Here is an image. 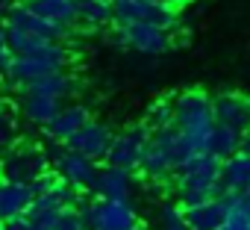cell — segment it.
Masks as SVG:
<instances>
[{"mask_svg": "<svg viewBox=\"0 0 250 230\" xmlns=\"http://www.w3.org/2000/svg\"><path fill=\"white\" fill-rule=\"evenodd\" d=\"M6 27V24H3ZM9 33V47L15 56H24V53H39L50 45V39H42V36H33V33H24V30H15V27H6Z\"/></svg>", "mask_w": 250, "mask_h": 230, "instance_id": "obj_24", "label": "cell"}, {"mask_svg": "<svg viewBox=\"0 0 250 230\" xmlns=\"http://www.w3.org/2000/svg\"><path fill=\"white\" fill-rule=\"evenodd\" d=\"M18 0H0V18H3L6 12H9V6H15Z\"/></svg>", "mask_w": 250, "mask_h": 230, "instance_id": "obj_32", "label": "cell"}, {"mask_svg": "<svg viewBox=\"0 0 250 230\" xmlns=\"http://www.w3.org/2000/svg\"><path fill=\"white\" fill-rule=\"evenodd\" d=\"M136 230H153V227H142V224H139V227H136Z\"/></svg>", "mask_w": 250, "mask_h": 230, "instance_id": "obj_36", "label": "cell"}, {"mask_svg": "<svg viewBox=\"0 0 250 230\" xmlns=\"http://www.w3.org/2000/svg\"><path fill=\"white\" fill-rule=\"evenodd\" d=\"M218 230H250V209L244 207V195L232 209H227V218Z\"/></svg>", "mask_w": 250, "mask_h": 230, "instance_id": "obj_28", "label": "cell"}, {"mask_svg": "<svg viewBox=\"0 0 250 230\" xmlns=\"http://www.w3.org/2000/svg\"><path fill=\"white\" fill-rule=\"evenodd\" d=\"M159 221H162V230H191L183 218V207L180 201H162L159 207Z\"/></svg>", "mask_w": 250, "mask_h": 230, "instance_id": "obj_26", "label": "cell"}, {"mask_svg": "<svg viewBox=\"0 0 250 230\" xmlns=\"http://www.w3.org/2000/svg\"><path fill=\"white\" fill-rule=\"evenodd\" d=\"M12 59H15V53H12V47H9V33H6L3 24H0V77L9 74Z\"/></svg>", "mask_w": 250, "mask_h": 230, "instance_id": "obj_30", "label": "cell"}, {"mask_svg": "<svg viewBox=\"0 0 250 230\" xmlns=\"http://www.w3.org/2000/svg\"><path fill=\"white\" fill-rule=\"evenodd\" d=\"M47 157L53 162V171L62 180H68L80 192H91V183H94V174H97V162L91 157L77 154V151L65 148L62 142H50L47 145Z\"/></svg>", "mask_w": 250, "mask_h": 230, "instance_id": "obj_9", "label": "cell"}, {"mask_svg": "<svg viewBox=\"0 0 250 230\" xmlns=\"http://www.w3.org/2000/svg\"><path fill=\"white\" fill-rule=\"evenodd\" d=\"M115 24H153L162 30H177L180 15L174 6L159 0H112Z\"/></svg>", "mask_w": 250, "mask_h": 230, "instance_id": "obj_7", "label": "cell"}, {"mask_svg": "<svg viewBox=\"0 0 250 230\" xmlns=\"http://www.w3.org/2000/svg\"><path fill=\"white\" fill-rule=\"evenodd\" d=\"M150 139H153V130L147 127V121L130 124L127 130L115 133V139L109 145V154H106V162L121 165V168H130V171H139L142 157H145Z\"/></svg>", "mask_w": 250, "mask_h": 230, "instance_id": "obj_10", "label": "cell"}, {"mask_svg": "<svg viewBox=\"0 0 250 230\" xmlns=\"http://www.w3.org/2000/svg\"><path fill=\"white\" fill-rule=\"evenodd\" d=\"M109 42L118 45V47L147 53V56L165 53L174 45L171 30H162V27H153V24H115L112 33H109Z\"/></svg>", "mask_w": 250, "mask_h": 230, "instance_id": "obj_8", "label": "cell"}, {"mask_svg": "<svg viewBox=\"0 0 250 230\" xmlns=\"http://www.w3.org/2000/svg\"><path fill=\"white\" fill-rule=\"evenodd\" d=\"M241 151H244V154H250V130H244V133H241Z\"/></svg>", "mask_w": 250, "mask_h": 230, "instance_id": "obj_33", "label": "cell"}, {"mask_svg": "<svg viewBox=\"0 0 250 230\" xmlns=\"http://www.w3.org/2000/svg\"><path fill=\"white\" fill-rule=\"evenodd\" d=\"M88 230H136L139 227V212L127 201H115V198H94L80 204Z\"/></svg>", "mask_w": 250, "mask_h": 230, "instance_id": "obj_5", "label": "cell"}, {"mask_svg": "<svg viewBox=\"0 0 250 230\" xmlns=\"http://www.w3.org/2000/svg\"><path fill=\"white\" fill-rule=\"evenodd\" d=\"M112 139H115V133H112L103 121L88 118V121L65 142V148H71V151H77V154H85V157H91L94 162H100V160H106Z\"/></svg>", "mask_w": 250, "mask_h": 230, "instance_id": "obj_12", "label": "cell"}, {"mask_svg": "<svg viewBox=\"0 0 250 230\" xmlns=\"http://www.w3.org/2000/svg\"><path fill=\"white\" fill-rule=\"evenodd\" d=\"M3 24H6V27H15V30H24V33H33V36H42V39H50V42H62V39L71 33V30H65V27L47 21L44 15L33 12L24 0H18L15 6H9V12L3 15Z\"/></svg>", "mask_w": 250, "mask_h": 230, "instance_id": "obj_11", "label": "cell"}, {"mask_svg": "<svg viewBox=\"0 0 250 230\" xmlns=\"http://www.w3.org/2000/svg\"><path fill=\"white\" fill-rule=\"evenodd\" d=\"M212 115L215 124H227L238 133L250 130V97L241 92H221L212 97Z\"/></svg>", "mask_w": 250, "mask_h": 230, "instance_id": "obj_13", "label": "cell"}, {"mask_svg": "<svg viewBox=\"0 0 250 230\" xmlns=\"http://www.w3.org/2000/svg\"><path fill=\"white\" fill-rule=\"evenodd\" d=\"M24 3L33 12L44 15L47 21H53L65 30L77 27V0H24Z\"/></svg>", "mask_w": 250, "mask_h": 230, "instance_id": "obj_21", "label": "cell"}, {"mask_svg": "<svg viewBox=\"0 0 250 230\" xmlns=\"http://www.w3.org/2000/svg\"><path fill=\"white\" fill-rule=\"evenodd\" d=\"M77 24L85 30H103L115 24L112 0H77Z\"/></svg>", "mask_w": 250, "mask_h": 230, "instance_id": "obj_20", "label": "cell"}, {"mask_svg": "<svg viewBox=\"0 0 250 230\" xmlns=\"http://www.w3.org/2000/svg\"><path fill=\"white\" fill-rule=\"evenodd\" d=\"M68 62H71L68 47H65L62 42H50V45H47L44 50H39V53L15 56L9 74H6V80H12V83H27V80L44 77V74H53V71H65Z\"/></svg>", "mask_w": 250, "mask_h": 230, "instance_id": "obj_6", "label": "cell"}, {"mask_svg": "<svg viewBox=\"0 0 250 230\" xmlns=\"http://www.w3.org/2000/svg\"><path fill=\"white\" fill-rule=\"evenodd\" d=\"M174 124L183 133L186 145L200 154L209 145V133L215 127V115H212V97L200 89L180 92L174 97Z\"/></svg>", "mask_w": 250, "mask_h": 230, "instance_id": "obj_3", "label": "cell"}, {"mask_svg": "<svg viewBox=\"0 0 250 230\" xmlns=\"http://www.w3.org/2000/svg\"><path fill=\"white\" fill-rule=\"evenodd\" d=\"M91 195L94 198H115V201H127L133 195V171L121 168L112 162L97 165L94 183H91Z\"/></svg>", "mask_w": 250, "mask_h": 230, "instance_id": "obj_14", "label": "cell"}, {"mask_svg": "<svg viewBox=\"0 0 250 230\" xmlns=\"http://www.w3.org/2000/svg\"><path fill=\"white\" fill-rule=\"evenodd\" d=\"M145 121L150 130H162L168 124H174V97H159L147 106V115H145Z\"/></svg>", "mask_w": 250, "mask_h": 230, "instance_id": "obj_25", "label": "cell"}, {"mask_svg": "<svg viewBox=\"0 0 250 230\" xmlns=\"http://www.w3.org/2000/svg\"><path fill=\"white\" fill-rule=\"evenodd\" d=\"M91 118L88 115V106L85 103H68V106H62L59 112H56V118L44 127V136L50 139V142H68L85 121Z\"/></svg>", "mask_w": 250, "mask_h": 230, "instance_id": "obj_16", "label": "cell"}, {"mask_svg": "<svg viewBox=\"0 0 250 230\" xmlns=\"http://www.w3.org/2000/svg\"><path fill=\"white\" fill-rule=\"evenodd\" d=\"M53 168L47 148L36 142H15L9 151L0 154V177L15 180V183H36L42 174Z\"/></svg>", "mask_w": 250, "mask_h": 230, "instance_id": "obj_4", "label": "cell"}, {"mask_svg": "<svg viewBox=\"0 0 250 230\" xmlns=\"http://www.w3.org/2000/svg\"><path fill=\"white\" fill-rule=\"evenodd\" d=\"M15 142H18V121L9 112V106H3L0 109V154L9 151Z\"/></svg>", "mask_w": 250, "mask_h": 230, "instance_id": "obj_27", "label": "cell"}, {"mask_svg": "<svg viewBox=\"0 0 250 230\" xmlns=\"http://www.w3.org/2000/svg\"><path fill=\"white\" fill-rule=\"evenodd\" d=\"M33 198H36V189L30 183H15V180L0 177V221L24 215L30 209Z\"/></svg>", "mask_w": 250, "mask_h": 230, "instance_id": "obj_17", "label": "cell"}, {"mask_svg": "<svg viewBox=\"0 0 250 230\" xmlns=\"http://www.w3.org/2000/svg\"><path fill=\"white\" fill-rule=\"evenodd\" d=\"M221 168H224V160H218L215 154H209V151L194 154L174 177L177 192H180V207H194V204L218 198L224 192Z\"/></svg>", "mask_w": 250, "mask_h": 230, "instance_id": "obj_2", "label": "cell"}, {"mask_svg": "<svg viewBox=\"0 0 250 230\" xmlns=\"http://www.w3.org/2000/svg\"><path fill=\"white\" fill-rule=\"evenodd\" d=\"M194 157V151L186 145L183 133L177 130V124H168L162 130H153V139L142 157V165L139 171L153 180V183H162V180H174L177 171Z\"/></svg>", "mask_w": 250, "mask_h": 230, "instance_id": "obj_1", "label": "cell"}, {"mask_svg": "<svg viewBox=\"0 0 250 230\" xmlns=\"http://www.w3.org/2000/svg\"><path fill=\"white\" fill-rule=\"evenodd\" d=\"M244 207L250 209V192H244Z\"/></svg>", "mask_w": 250, "mask_h": 230, "instance_id": "obj_35", "label": "cell"}, {"mask_svg": "<svg viewBox=\"0 0 250 230\" xmlns=\"http://www.w3.org/2000/svg\"><path fill=\"white\" fill-rule=\"evenodd\" d=\"M206 151L215 154L218 160H227V157H232V154L241 151V133L232 130V127H227V124H215L212 133H209V145H206Z\"/></svg>", "mask_w": 250, "mask_h": 230, "instance_id": "obj_23", "label": "cell"}, {"mask_svg": "<svg viewBox=\"0 0 250 230\" xmlns=\"http://www.w3.org/2000/svg\"><path fill=\"white\" fill-rule=\"evenodd\" d=\"M21 115L33 124V127H47L56 112L62 109V100H53V97H42V94H21V103H18Z\"/></svg>", "mask_w": 250, "mask_h": 230, "instance_id": "obj_19", "label": "cell"}, {"mask_svg": "<svg viewBox=\"0 0 250 230\" xmlns=\"http://www.w3.org/2000/svg\"><path fill=\"white\" fill-rule=\"evenodd\" d=\"M53 230H88V221H85V215H83L80 207H68V209L59 212Z\"/></svg>", "mask_w": 250, "mask_h": 230, "instance_id": "obj_29", "label": "cell"}, {"mask_svg": "<svg viewBox=\"0 0 250 230\" xmlns=\"http://www.w3.org/2000/svg\"><path fill=\"white\" fill-rule=\"evenodd\" d=\"M18 92L21 94H42V97H53V100H68L80 92V83L77 77L65 74V71H53V74H44V77H36V80H27V83H18Z\"/></svg>", "mask_w": 250, "mask_h": 230, "instance_id": "obj_15", "label": "cell"}, {"mask_svg": "<svg viewBox=\"0 0 250 230\" xmlns=\"http://www.w3.org/2000/svg\"><path fill=\"white\" fill-rule=\"evenodd\" d=\"M221 180H224V189L229 192H250V154L238 151L227 157L221 168Z\"/></svg>", "mask_w": 250, "mask_h": 230, "instance_id": "obj_22", "label": "cell"}, {"mask_svg": "<svg viewBox=\"0 0 250 230\" xmlns=\"http://www.w3.org/2000/svg\"><path fill=\"white\" fill-rule=\"evenodd\" d=\"M183 218L191 230H218L227 218V207L218 198L212 201H203V204H194V207H183Z\"/></svg>", "mask_w": 250, "mask_h": 230, "instance_id": "obj_18", "label": "cell"}, {"mask_svg": "<svg viewBox=\"0 0 250 230\" xmlns=\"http://www.w3.org/2000/svg\"><path fill=\"white\" fill-rule=\"evenodd\" d=\"M0 230H42V227H36V221L24 212V215H15V218L0 221Z\"/></svg>", "mask_w": 250, "mask_h": 230, "instance_id": "obj_31", "label": "cell"}, {"mask_svg": "<svg viewBox=\"0 0 250 230\" xmlns=\"http://www.w3.org/2000/svg\"><path fill=\"white\" fill-rule=\"evenodd\" d=\"M159 3H168V6L180 9V6H186V3H188V0H159Z\"/></svg>", "mask_w": 250, "mask_h": 230, "instance_id": "obj_34", "label": "cell"}]
</instances>
